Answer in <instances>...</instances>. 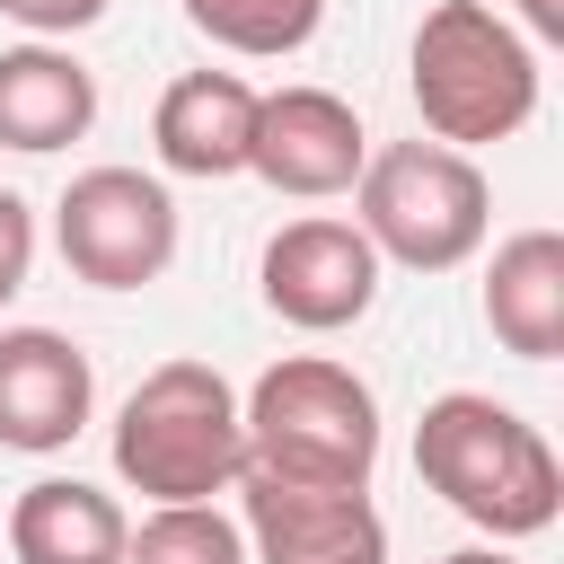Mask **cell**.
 I'll return each instance as SVG.
<instances>
[{
	"label": "cell",
	"mask_w": 564,
	"mask_h": 564,
	"mask_svg": "<svg viewBox=\"0 0 564 564\" xmlns=\"http://www.w3.org/2000/svg\"><path fill=\"white\" fill-rule=\"evenodd\" d=\"M405 88L441 150H485L538 115V44L494 0H432L405 53Z\"/></svg>",
	"instance_id": "3957f363"
},
{
	"label": "cell",
	"mask_w": 564,
	"mask_h": 564,
	"mask_svg": "<svg viewBox=\"0 0 564 564\" xmlns=\"http://www.w3.org/2000/svg\"><path fill=\"white\" fill-rule=\"evenodd\" d=\"M441 564H520V555H502V546H458V555H441Z\"/></svg>",
	"instance_id": "ffe728a7"
},
{
	"label": "cell",
	"mask_w": 564,
	"mask_h": 564,
	"mask_svg": "<svg viewBox=\"0 0 564 564\" xmlns=\"http://www.w3.org/2000/svg\"><path fill=\"white\" fill-rule=\"evenodd\" d=\"M123 564H247V538L220 502H150V520L123 538Z\"/></svg>",
	"instance_id": "2e32d148"
},
{
	"label": "cell",
	"mask_w": 564,
	"mask_h": 564,
	"mask_svg": "<svg viewBox=\"0 0 564 564\" xmlns=\"http://www.w3.org/2000/svg\"><path fill=\"white\" fill-rule=\"evenodd\" d=\"M97 370L62 326H0V449L53 458L88 432Z\"/></svg>",
	"instance_id": "30bf717a"
},
{
	"label": "cell",
	"mask_w": 564,
	"mask_h": 564,
	"mask_svg": "<svg viewBox=\"0 0 564 564\" xmlns=\"http://www.w3.org/2000/svg\"><path fill=\"white\" fill-rule=\"evenodd\" d=\"M256 291L282 326L300 335H335V326H361L370 300H379V256L352 220L335 212H308V220H282L256 256Z\"/></svg>",
	"instance_id": "52a82bcc"
},
{
	"label": "cell",
	"mask_w": 564,
	"mask_h": 564,
	"mask_svg": "<svg viewBox=\"0 0 564 564\" xmlns=\"http://www.w3.org/2000/svg\"><path fill=\"white\" fill-rule=\"evenodd\" d=\"M238 441L264 485H317V494H370L379 467V397L352 361L326 352H282L247 397H238Z\"/></svg>",
	"instance_id": "7a4b0ae2"
},
{
	"label": "cell",
	"mask_w": 564,
	"mask_h": 564,
	"mask_svg": "<svg viewBox=\"0 0 564 564\" xmlns=\"http://www.w3.org/2000/svg\"><path fill=\"white\" fill-rule=\"evenodd\" d=\"M53 247L97 291H141L176 264V194L141 167H79L53 203Z\"/></svg>",
	"instance_id": "8992f818"
},
{
	"label": "cell",
	"mask_w": 564,
	"mask_h": 564,
	"mask_svg": "<svg viewBox=\"0 0 564 564\" xmlns=\"http://www.w3.org/2000/svg\"><path fill=\"white\" fill-rule=\"evenodd\" d=\"M414 467H423V485H432L458 520H476L494 546L538 538V529H555V511H564V458L546 449V432H538L529 414H511V405L485 397V388H441V397L423 405V423H414Z\"/></svg>",
	"instance_id": "6da1fadb"
},
{
	"label": "cell",
	"mask_w": 564,
	"mask_h": 564,
	"mask_svg": "<svg viewBox=\"0 0 564 564\" xmlns=\"http://www.w3.org/2000/svg\"><path fill=\"white\" fill-rule=\"evenodd\" d=\"M485 326L520 361L564 352V238L555 229H511L485 264Z\"/></svg>",
	"instance_id": "4fadbf2b"
},
{
	"label": "cell",
	"mask_w": 564,
	"mask_h": 564,
	"mask_svg": "<svg viewBox=\"0 0 564 564\" xmlns=\"http://www.w3.org/2000/svg\"><path fill=\"white\" fill-rule=\"evenodd\" d=\"M494 9H502V0H494ZM511 9L529 18V35H555V26H564V0H511Z\"/></svg>",
	"instance_id": "d6986e66"
},
{
	"label": "cell",
	"mask_w": 564,
	"mask_h": 564,
	"mask_svg": "<svg viewBox=\"0 0 564 564\" xmlns=\"http://www.w3.org/2000/svg\"><path fill=\"white\" fill-rule=\"evenodd\" d=\"M26 273H35V212H26V194L0 185V308L26 291Z\"/></svg>",
	"instance_id": "e0dca14e"
},
{
	"label": "cell",
	"mask_w": 564,
	"mask_h": 564,
	"mask_svg": "<svg viewBox=\"0 0 564 564\" xmlns=\"http://www.w3.org/2000/svg\"><path fill=\"white\" fill-rule=\"evenodd\" d=\"M0 18H9V26H26L35 44H53V35L97 26V18H106V0H0Z\"/></svg>",
	"instance_id": "ac0fdd59"
},
{
	"label": "cell",
	"mask_w": 564,
	"mask_h": 564,
	"mask_svg": "<svg viewBox=\"0 0 564 564\" xmlns=\"http://www.w3.org/2000/svg\"><path fill=\"white\" fill-rule=\"evenodd\" d=\"M185 26L238 62H282L326 26V0H185Z\"/></svg>",
	"instance_id": "9a60e30c"
},
{
	"label": "cell",
	"mask_w": 564,
	"mask_h": 564,
	"mask_svg": "<svg viewBox=\"0 0 564 564\" xmlns=\"http://www.w3.org/2000/svg\"><path fill=\"white\" fill-rule=\"evenodd\" d=\"M256 97H264V88L238 79V70H185V79H167L159 106H150V150H159V167H167V176H194V185L247 176Z\"/></svg>",
	"instance_id": "8fae6325"
},
{
	"label": "cell",
	"mask_w": 564,
	"mask_h": 564,
	"mask_svg": "<svg viewBox=\"0 0 564 564\" xmlns=\"http://www.w3.org/2000/svg\"><path fill=\"white\" fill-rule=\"evenodd\" d=\"M229 494H238L247 564H388V520L370 494H317L264 476H238Z\"/></svg>",
	"instance_id": "9c48e42d"
},
{
	"label": "cell",
	"mask_w": 564,
	"mask_h": 564,
	"mask_svg": "<svg viewBox=\"0 0 564 564\" xmlns=\"http://www.w3.org/2000/svg\"><path fill=\"white\" fill-rule=\"evenodd\" d=\"M361 159H370V132L361 115L335 97V88H273L256 97V141H247V176H264L273 194L291 203H326V194H352L361 185Z\"/></svg>",
	"instance_id": "ba28073f"
},
{
	"label": "cell",
	"mask_w": 564,
	"mask_h": 564,
	"mask_svg": "<svg viewBox=\"0 0 564 564\" xmlns=\"http://www.w3.org/2000/svg\"><path fill=\"white\" fill-rule=\"evenodd\" d=\"M238 467H247L238 388L194 352L141 370V388L115 414V476L141 502H220L238 485Z\"/></svg>",
	"instance_id": "277c9868"
},
{
	"label": "cell",
	"mask_w": 564,
	"mask_h": 564,
	"mask_svg": "<svg viewBox=\"0 0 564 564\" xmlns=\"http://www.w3.org/2000/svg\"><path fill=\"white\" fill-rule=\"evenodd\" d=\"M123 502L106 485H79V476H35L18 502H9V555L18 564H123Z\"/></svg>",
	"instance_id": "5bb4252c"
},
{
	"label": "cell",
	"mask_w": 564,
	"mask_h": 564,
	"mask_svg": "<svg viewBox=\"0 0 564 564\" xmlns=\"http://www.w3.org/2000/svg\"><path fill=\"white\" fill-rule=\"evenodd\" d=\"M352 229L370 238L379 264H405V273H458L485 229H494V185L467 150H441V141H388L361 159V185H352Z\"/></svg>",
	"instance_id": "5b68a950"
},
{
	"label": "cell",
	"mask_w": 564,
	"mask_h": 564,
	"mask_svg": "<svg viewBox=\"0 0 564 564\" xmlns=\"http://www.w3.org/2000/svg\"><path fill=\"white\" fill-rule=\"evenodd\" d=\"M97 123V70L62 44H9L0 53V150H70Z\"/></svg>",
	"instance_id": "7c38bea8"
}]
</instances>
